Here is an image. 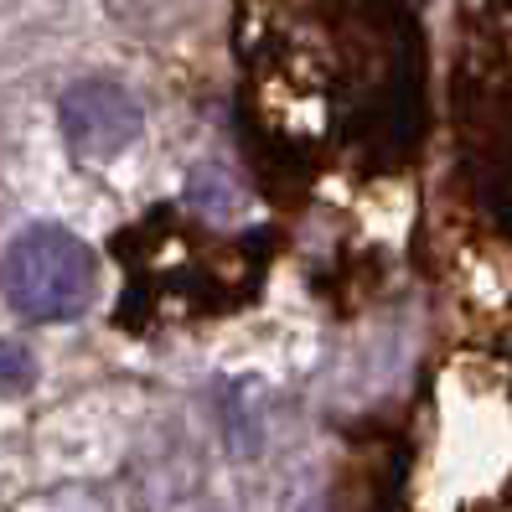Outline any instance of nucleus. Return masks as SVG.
<instances>
[{"label": "nucleus", "instance_id": "nucleus-1", "mask_svg": "<svg viewBox=\"0 0 512 512\" xmlns=\"http://www.w3.org/2000/svg\"><path fill=\"white\" fill-rule=\"evenodd\" d=\"M99 264L78 233L57 223L21 228L0 254V290L26 321H73L94 300Z\"/></svg>", "mask_w": 512, "mask_h": 512}, {"label": "nucleus", "instance_id": "nucleus-2", "mask_svg": "<svg viewBox=\"0 0 512 512\" xmlns=\"http://www.w3.org/2000/svg\"><path fill=\"white\" fill-rule=\"evenodd\" d=\"M57 119H63L68 145L88 161H109L119 150H130L140 135V104L119 83H104V78L73 83L63 104H57Z\"/></svg>", "mask_w": 512, "mask_h": 512}, {"label": "nucleus", "instance_id": "nucleus-3", "mask_svg": "<svg viewBox=\"0 0 512 512\" xmlns=\"http://www.w3.org/2000/svg\"><path fill=\"white\" fill-rule=\"evenodd\" d=\"M32 378H37L32 352L6 337V342H0V399H21L26 388H32Z\"/></svg>", "mask_w": 512, "mask_h": 512}, {"label": "nucleus", "instance_id": "nucleus-4", "mask_svg": "<svg viewBox=\"0 0 512 512\" xmlns=\"http://www.w3.org/2000/svg\"><path fill=\"white\" fill-rule=\"evenodd\" d=\"M300 512H321V507H316V502H306V507H300Z\"/></svg>", "mask_w": 512, "mask_h": 512}]
</instances>
